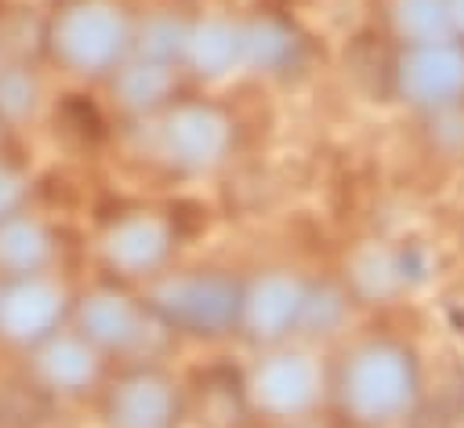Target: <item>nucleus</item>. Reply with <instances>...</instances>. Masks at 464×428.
<instances>
[{
    "label": "nucleus",
    "mask_w": 464,
    "mask_h": 428,
    "mask_svg": "<svg viewBox=\"0 0 464 428\" xmlns=\"http://www.w3.org/2000/svg\"><path fill=\"white\" fill-rule=\"evenodd\" d=\"M47 47L72 76H112L134 54V22L120 4L76 0L51 18Z\"/></svg>",
    "instance_id": "1"
},
{
    "label": "nucleus",
    "mask_w": 464,
    "mask_h": 428,
    "mask_svg": "<svg viewBox=\"0 0 464 428\" xmlns=\"http://www.w3.org/2000/svg\"><path fill=\"white\" fill-rule=\"evenodd\" d=\"M149 308L160 316L163 326H174L178 334L218 337L239 326L243 287L214 268L163 272L152 279Z\"/></svg>",
    "instance_id": "2"
},
{
    "label": "nucleus",
    "mask_w": 464,
    "mask_h": 428,
    "mask_svg": "<svg viewBox=\"0 0 464 428\" xmlns=\"http://www.w3.org/2000/svg\"><path fill=\"white\" fill-rule=\"evenodd\" d=\"M334 395L341 403V410L366 428L388 424L402 413V406L410 403V366L406 355L384 341H359L337 377H334Z\"/></svg>",
    "instance_id": "3"
},
{
    "label": "nucleus",
    "mask_w": 464,
    "mask_h": 428,
    "mask_svg": "<svg viewBox=\"0 0 464 428\" xmlns=\"http://www.w3.org/2000/svg\"><path fill=\"white\" fill-rule=\"evenodd\" d=\"M246 406L276 421H304L326 395V374L315 355L301 348H272L257 355L246 381Z\"/></svg>",
    "instance_id": "4"
},
{
    "label": "nucleus",
    "mask_w": 464,
    "mask_h": 428,
    "mask_svg": "<svg viewBox=\"0 0 464 428\" xmlns=\"http://www.w3.org/2000/svg\"><path fill=\"white\" fill-rule=\"evenodd\" d=\"M156 149L178 170H210L232 149V120L210 102H170L160 109Z\"/></svg>",
    "instance_id": "5"
},
{
    "label": "nucleus",
    "mask_w": 464,
    "mask_h": 428,
    "mask_svg": "<svg viewBox=\"0 0 464 428\" xmlns=\"http://www.w3.org/2000/svg\"><path fill=\"white\" fill-rule=\"evenodd\" d=\"M72 312V294L54 272H36L22 279H4L0 290V337L14 348H36L62 330Z\"/></svg>",
    "instance_id": "6"
},
{
    "label": "nucleus",
    "mask_w": 464,
    "mask_h": 428,
    "mask_svg": "<svg viewBox=\"0 0 464 428\" xmlns=\"http://www.w3.org/2000/svg\"><path fill=\"white\" fill-rule=\"evenodd\" d=\"M72 330L83 334L102 355L120 352L130 355L145 345L152 326H163L149 301H134L116 287H94L91 294L72 301Z\"/></svg>",
    "instance_id": "7"
},
{
    "label": "nucleus",
    "mask_w": 464,
    "mask_h": 428,
    "mask_svg": "<svg viewBox=\"0 0 464 428\" xmlns=\"http://www.w3.org/2000/svg\"><path fill=\"white\" fill-rule=\"evenodd\" d=\"M174 250V232L156 210H130L112 221L102 236V258L112 276L123 279H156L167 272Z\"/></svg>",
    "instance_id": "8"
},
{
    "label": "nucleus",
    "mask_w": 464,
    "mask_h": 428,
    "mask_svg": "<svg viewBox=\"0 0 464 428\" xmlns=\"http://www.w3.org/2000/svg\"><path fill=\"white\" fill-rule=\"evenodd\" d=\"M178 384L160 366H134L116 377L102 406L109 428H170L178 421Z\"/></svg>",
    "instance_id": "9"
},
{
    "label": "nucleus",
    "mask_w": 464,
    "mask_h": 428,
    "mask_svg": "<svg viewBox=\"0 0 464 428\" xmlns=\"http://www.w3.org/2000/svg\"><path fill=\"white\" fill-rule=\"evenodd\" d=\"M308 294L312 283H304L301 276L286 268L265 272L261 279L243 287L239 326L257 341H283L286 334H294V326H301Z\"/></svg>",
    "instance_id": "10"
},
{
    "label": "nucleus",
    "mask_w": 464,
    "mask_h": 428,
    "mask_svg": "<svg viewBox=\"0 0 464 428\" xmlns=\"http://www.w3.org/2000/svg\"><path fill=\"white\" fill-rule=\"evenodd\" d=\"M102 352L76 330H58L36 348H29V366L33 381L44 392L54 395H80L91 392L102 377Z\"/></svg>",
    "instance_id": "11"
},
{
    "label": "nucleus",
    "mask_w": 464,
    "mask_h": 428,
    "mask_svg": "<svg viewBox=\"0 0 464 428\" xmlns=\"http://www.w3.org/2000/svg\"><path fill=\"white\" fill-rule=\"evenodd\" d=\"M58 239L29 210L0 221V279H22L36 272H54Z\"/></svg>",
    "instance_id": "12"
},
{
    "label": "nucleus",
    "mask_w": 464,
    "mask_h": 428,
    "mask_svg": "<svg viewBox=\"0 0 464 428\" xmlns=\"http://www.w3.org/2000/svg\"><path fill=\"white\" fill-rule=\"evenodd\" d=\"M181 65H192L199 76H225L243 69V18L210 15L203 22H188Z\"/></svg>",
    "instance_id": "13"
},
{
    "label": "nucleus",
    "mask_w": 464,
    "mask_h": 428,
    "mask_svg": "<svg viewBox=\"0 0 464 428\" xmlns=\"http://www.w3.org/2000/svg\"><path fill=\"white\" fill-rule=\"evenodd\" d=\"M112 91L130 112H160L174 102V62L130 54L112 73Z\"/></svg>",
    "instance_id": "14"
},
{
    "label": "nucleus",
    "mask_w": 464,
    "mask_h": 428,
    "mask_svg": "<svg viewBox=\"0 0 464 428\" xmlns=\"http://www.w3.org/2000/svg\"><path fill=\"white\" fill-rule=\"evenodd\" d=\"M40 98H44V87L29 65H4L0 62V120L7 127L25 123L40 109Z\"/></svg>",
    "instance_id": "15"
},
{
    "label": "nucleus",
    "mask_w": 464,
    "mask_h": 428,
    "mask_svg": "<svg viewBox=\"0 0 464 428\" xmlns=\"http://www.w3.org/2000/svg\"><path fill=\"white\" fill-rule=\"evenodd\" d=\"M29 192H33L29 174L18 163H11V160L0 156V221L11 218V214H22Z\"/></svg>",
    "instance_id": "16"
},
{
    "label": "nucleus",
    "mask_w": 464,
    "mask_h": 428,
    "mask_svg": "<svg viewBox=\"0 0 464 428\" xmlns=\"http://www.w3.org/2000/svg\"><path fill=\"white\" fill-rule=\"evenodd\" d=\"M4 127H7V123H4V120H0V149H4Z\"/></svg>",
    "instance_id": "17"
},
{
    "label": "nucleus",
    "mask_w": 464,
    "mask_h": 428,
    "mask_svg": "<svg viewBox=\"0 0 464 428\" xmlns=\"http://www.w3.org/2000/svg\"><path fill=\"white\" fill-rule=\"evenodd\" d=\"M297 428H312V424H297Z\"/></svg>",
    "instance_id": "18"
},
{
    "label": "nucleus",
    "mask_w": 464,
    "mask_h": 428,
    "mask_svg": "<svg viewBox=\"0 0 464 428\" xmlns=\"http://www.w3.org/2000/svg\"><path fill=\"white\" fill-rule=\"evenodd\" d=\"M0 290H4V279H0Z\"/></svg>",
    "instance_id": "19"
}]
</instances>
